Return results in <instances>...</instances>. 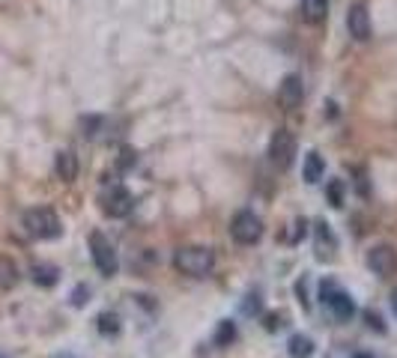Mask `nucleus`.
<instances>
[{"label":"nucleus","mask_w":397,"mask_h":358,"mask_svg":"<svg viewBox=\"0 0 397 358\" xmlns=\"http://www.w3.org/2000/svg\"><path fill=\"white\" fill-rule=\"evenodd\" d=\"M323 171H326V164H323L320 153H307V158H305V182H311V185L320 182Z\"/></svg>","instance_id":"nucleus-13"},{"label":"nucleus","mask_w":397,"mask_h":358,"mask_svg":"<svg viewBox=\"0 0 397 358\" xmlns=\"http://www.w3.org/2000/svg\"><path fill=\"white\" fill-rule=\"evenodd\" d=\"M391 307H394V314H397V290L391 293Z\"/></svg>","instance_id":"nucleus-27"},{"label":"nucleus","mask_w":397,"mask_h":358,"mask_svg":"<svg viewBox=\"0 0 397 358\" xmlns=\"http://www.w3.org/2000/svg\"><path fill=\"white\" fill-rule=\"evenodd\" d=\"M18 284V266L9 260V257H0V287L9 290V287Z\"/></svg>","instance_id":"nucleus-16"},{"label":"nucleus","mask_w":397,"mask_h":358,"mask_svg":"<svg viewBox=\"0 0 397 358\" xmlns=\"http://www.w3.org/2000/svg\"><path fill=\"white\" fill-rule=\"evenodd\" d=\"M99 332H102V334H117V332H120V316H117V314H99Z\"/></svg>","instance_id":"nucleus-18"},{"label":"nucleus","mask_w":397,"mask_h":358,"mask_svg":"<svg viewBox=\"0 0 397 358\" xmlns=\"http://www.w3.org/2000/svg\"><path fill=\"white\" fill-rule=\"evenodd\" d=\"M31 278H33V284H39V287H54L57 281H60V268L51 266V263H36L31 268Z\"/></svg>","instance_id":"nucleus-12"},{"label":"nucleus","mask_w":397,"mask_h":358,"mask_svg":"<svg viewBox=\"0 0 397 358\" xmlns=\"http://www.w3.org/2000/svg\"><path fill=\"white\" fill-rule=\"evenodd\" d=\"M353 358H373V355H371V352H355Z\"/></svg>","instance_id":"nucleus-28"},{"label":"nucleus","mask_w":397,"mask_h":358,"mask_svg":"<svg viewBox=\"0 0 397 358\" xmlns=\"http://www.w3.org/2000/svg\"><path fill=\"white\" fill-rule=\"evenodd\" d=\"M287 346H290L293 358H311L314 355V341H311V337H305V334H293Z\"/></svg>","instance_id":"nucleus-14"},{"label":"nucleus","mask_w":397,"mask_h":358,"mask_svg":"<svg viewBox=\"0 0 397 358\" xmlns=\"http://www.w3.org/2000/svg\"><path fill=\"white\" fill-rule=\"evenodd\" d=\"M302 9H305V18L307 22H323L326 12H329V0H302Z\"/></svg>","instance_id":"nucleus-15"},{"label":"nucleus","mask_w":397,"mask_h":358,"mask_svg":"<svg viewBox=\"0 0 397 358\" xmlns=\"http://www.w3.org/2000/svg\"><path fill=\"white\" fill-rule=\"evenodd\" d=\"M266 328H269V332H275V328H281V316H266Z\"/></svg>","instance_id":"nucleus-26"},{"label":"nucleus","mask_w":397,"mask_h":358,"mask_svg":"<svg viewBox=\"0 0 397 358\" xmlns=\"http://www.w3.org/2000/svg\"><path fill=\"white\" fill-rule=\"evenodd\" d=\"M135 162H137V153L132 146H123L120 158H117V167H120V171H128V167H135Z\"/></svg>","instance_id":"nucleus-21"},{"label":"nucleus","mask_w":397,"mask_h":358,"mask_svg":"<svg viewBox=\"0 0 397 358\" xmlns=\"http://www.w3.org/2000/svg\"><path fill=\"white\" fill-rule=\"evenodd\" d=\"M54 171H57V176H60L63 182H72V179L78 176V158H75V153L60 149L57 158H54Z\"/></svg>","instance_id":"nucleus-11"},{"label":"nucleus","mask_w":397,"mask_h":358,"mask_svg":"<svg viewBox=\"0 0 397 358\" xmlns=\"http://www.w3.org/2000/svg\"><path fill=\"white\" fill-rule=\"evenodd\" d=\"M236 341V325L230 320H221L218 323V332H215V343L218 346H230Z\"/></svg>","instance_id":"nucleus-17"},{"label":"nucleus","mask_w":397,"mask_h":358,"mask_svg":"<svg viewBox=\"0 0 397 358\" xmlns=\"http://www.w3.org/2000/svg\"><path fill=\"white\" fill-rule=\"evenodd\" d=\"M293 155H296V137L293 132H287V128H278V132L272 135L269 141V158L275 167H281V171H287V167L293 164Z\"/></svg>","instance_id":"nucleus-6"},{"label":"nucleus","mask_w":397,"mask_h":358,"mask_svg":"<svg viewBox=\"0 0 397 358\" xmlns=\"http://www.w3.org/2000/svg\"><path fill=\"white\" fill-rule=\"evenodd\" d=\"M346 30L355 42H367L371 39V12H367V3H353L350 12H346Z\"/></svg>","instance_id":"nucleus-9"},{"label":"nucleus","mask_w":397,"mask_h":358,"mask_svg":"<svg viewBox=\"0 0 397 358\" xmlns=\"http://www.w3.org/2000/svg\"><path fill=\"white\" fill-rule=\"evenodd\" d=\"M0 358H3V355H0Z\"/></svg>","instance_id":"nucleus-29"},{"label":"nucleus","mask_w":397,"mask_h":358,"mask_svg":"<svg viewBox=\"0 0 397 358\" xmlns=\"http://www.w3.org/2000/svg\"><path fill=\"white\" fill-rule=\"evenodd\" d=\"M87 296H90V290H87V287H78V290L72 293V305H75V307H81V305L87 302Z\"/></svg>","instance_id":"nucleus-24"},{"label":"nucleus","mask_w":397,"mask_h":358,"mask_svg":"<svg viewBox=\"0 0 397 358\" xmlns=\"http://www.w3.org/2000/svg\"><path fill=\"white\" fill-rule=\"evenodd\" d=\"M355 185H359V194L367 197V185H364V171H359V179H355Z\"/></svg>","instance_id":"nucleus-25"},{"label":"nucleus","mask_w":397,"mask_h":358,"mask_svg":"<svg viewBox=\"0 0 397 358\" xmlns=\"http://www.w3.org/2000/svg\"><path fill=\"white\" fill-rule=\"evenodd\" d=\"M320 293H323V305L329 307V311L337 316V320H350V316L355 314V305H353L350 293H344L335 281H326Z\"/></svg>","instance_id":"nucleus-5"},{"label":"nucleus","mask_w":397,"mask_h":358,"mask_svg":"<svg viewBox=\"0 0 397 358\" xmlns=\"http://www.w3.org/2000/svg\"><path fill=\"white\" fill-rule=\"evenodd\" d=\"M364 323H367V328H376L380 334H385V323H382V316H380V314L364 311Z\"/></svg>","instance_id":"nucleus-22"},{"label":"nucleus","mask_w":397,"mask_h":358,"mask_svg":"<svg viewBox=\"0 0 397 358\" xmlns=\"http://www.w3.org/2000/svg\"><path fill=\"white\" fill-rule=\"evenodd\" d=\"M174 266L180 268L183 275H192V278H203L206 272H212L215 266V254L212 248H203V245H188L180 248L174 257Z\"/></svg>","instance_id":"nucleus-1"},{"label":"nucleus","mask_w":397,"mask_h":358,"mask_svg":"<svg viewBox=\"0 0 397 358\" xmlns=\"http://www.w3.org/2000/svg\"><path fill=\"white\" fill-rule=\"evenodd\" d=\"M230 233L239 245H254L257 239L263 236V221L257 218L254 212H248V209H242V212H236L233 224H230Z\"/></svg>","instance_id":"nucleus-4"},{"label":"nucleus","mask_w":397,"mask_h":358,"mask_svg":"<svg viewBox=\"0 0 397 358\" xmlns=\"http://www.w3.org/2000/svg\"><path fill=\"white\" fill-rule=\"evenodd\" d=\"M132 209H135V201H132V194H128L123 185H114L111 191L102 194V212L108 218H126Z\"/></svg>","instance_id":"nucleus-7"},{"label":"nucleus","mask_w":397,"mask_h":358,"mask_svg":"<svg viewBox=\"0 0 397 358\" xmlns=\"http://www.w3.org/2000/svg\"><path fill=\"white\" fill-rule=\"evenodd\" d=\"M367 266L380 278H391V275H397V251L391 245H376V248H371V254H367Z\"/></svg>","instance_id":"nucleus-8"},{"label":"nucleus","mask_w":397,"mask_h":358,"mask_svg":"<svg viewBox=\"0 0 397 358\" xmlns=\"http://www.w3.org/2000/svg\"><path fill=\"white\" fill-rule=\"evenodd\" d=\"M302 93H305L302 78L299 75H287L281 81V87H278V102H281L287 111H293V108L302 105Z\"/></svg>","instance_id":"nucleus-10"},{"label":"nucleus","mask_w":397,"mask_h":358,"mask_svg":"<svg viewBox=\"0 0 397 358\" xmlns=\"http://www.w3.org/2000/svg\"><path fill=\"white\" fill-rule=\"evenodd\" d=\"M323 245H329V251H335V236L329 230V224H316V248L323 251Z\"/></svg>","instance_id":"nucleus-19"},{"label":"nucleus","mask_w":397,"mask_h":358,"mask_svg":"<svg viewBox=\"0 0 397 358\" xmlns=\"http://www.w3.org/2000/svg\"><path fill=\"white\" fill-rule=\"evenodd\" d=\"M90 254H93L96 268H99V272H102L105 278H114V275H117L120 260H117V251H114L111 239H105L102 233H90Z\"/></svg>","instance_id":"nucleus-3"},{"label":"nucleus","mask_w":397,"mask_h":358,"mask_svg":"<svg viewBox=\"0 0 397 358\" xmlns=\"http://www.w3.org/2000/svg\"><path fill=\"white\" fill-rule=\"evenodd\" d=\"M24 230L33 239H57L63 233V224H60V218H57L54 209L36 206V209H27L24 212Z\"/></svg>","instance_id":"nucleus-2"},{"label":"nucleus","mask_w":397,"mask_h":358,"mask_svg":"<svg viewBox=\"0 0 397 358\" xmlns=\"http://www.w3.org/2000/svg\"><path fill=\"white\" fill-rule=\"evenodd\" d=\"M81 126H84V135H87V137H93V135H96V128L102 126V119H99V117H87V119H81Z\"/></svg>","instance_id":"nucleus-23"},{"label":"nucleus","mask_w":397,"mask_h":358,"mask_svg":"<svg viewBox=\"0 0 397 358\" xmlns=\"http://www.w3.org/2000/svg\"><path fill=\"white\" fill-rule=\"evenodd\" d=\"M326 191H329V203L332 206H344V182H341V179H332Z\"/></svg>","instance_id":"nucleus-20"}]
</instances>
